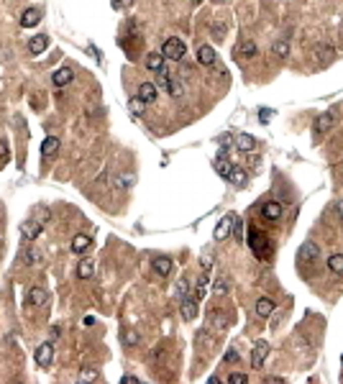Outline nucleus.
Wrapping results in <instances>:
<instances>
[{
	"mask_svg": "<svg viewBox=\"0 0 343 384\" xmlns=\"http://www.w3.org/2000/svg\"><path fill=\"white\" fill-rule=\"evenodd\" d=\"M162 57H164V59H169V62H179V59L184 57V41H179L177 36L167 38L164 46H162Z\"/></svg>",
	"mask_w": 343,
	"mask_h": 384,
	"instance_id": "nucleus-1",
	"label": "nucleus"
},
{
	"mask_svg": "<svg viewBox=\"0 0 343 384\" xmlns=\"http://www.w3.org/2000/svg\"><path fill=\"white\" fill-rule=\"evenodd\" d=\"M249 244H251V251H254L259 259H264V256H266V249L272 246L269 238H266L261 230H251V233H249Z\"/></svg>",
	"mask_w": 343,
	"mask_h": 384,
	"instance_id": "nucleus-2",
	"label": "nucleus"
},
{
	"mask_svg": "<svg viewBox=\"0 0 343 384\" xmlns=\"http://www.w3.org/2000/svg\"><path fill=\"white\" fill-rule=\"evenodd\" d=\"M266 356H269V343H266V341H256V343H254V351H251V364H254V369H261L264 361H266Z\"/></svg>",
	"mask_w": 343,
	"mask_h": 384,
	"instance_id": "nucleus-3",
	"label": "nucleus"
},
{
	"mask_svg": "<svg viewBox=\"0 0 343 384\" xmlns=\"http://www.w3.org/2000/svg\"><path fill=\"white\" fill-rule=\"evenodd\" d=\"M159 85H162V87H164V90H167L172 98H182V92H184V90H182V85H179V80H174V77H169L164 69L159 72Z\"/></svg>",
	"mask_w": 343,
	"mask_h": 384,
	"instance_id": "nucleus-4",
	"label": "nucleus"
},
{
	"mask_svg": "<svg viewBox=\"0 0 343 384\" xmlns=\"http://www.w3.org/2000/svg\"><path fill=\"white\" fill-rule=\"evenodd\" d=\"M318 256H320V246H315L313 241H308V244H302V246H300L297 261H300V264H313Z\"/></svg>",
	"mask_w": 343,
	"mask_h": 384,
	"instance_id": "nucleus-5",
	"label": "nucleus"
},
{
	"mask_svg": "<svg viewBox=\"0 0 343 384\" xmlns=\"http://www.w3.org/2000/svg\"><path fill=\"white\" fill-rule=\"evenodd\" d=\"M52 361H54V343L46 341V343H41L39 349H36V364H39V366H49Z\"/></svg>",
	"mask_w": 343,
	"mask_h": 384,
	"instance_id": "nucleus-6",
	"label": "nucleus"
},
{
	"mask_svg": "<svg viewBox=\"0 0 343 384\" xmlns=\"http://www.w3.org/2000/svg\"><path fill=\"white\" fill-rule=\"evenodd\" d=\"M26 302H28V305H33V307H41V305H46V302H49V292H46L44 287H33V290H28Z\"/></svg>",
	"mask_w": 343,
	"mask_h": 384,
	"instance_id": "nucleus-7",
	"label": "nucleus"
},
{
	"mask_svg": "<svg viewBox=\"0 0 343 384\" xmlns=\"http://www.w3.org/2000/svg\"><path fill=\"white\" fill-rule=\"evenodd\" d=\"M282 213H284V208H282V203H277V200H269V203L261 205V215H264L266 220H279Z\"/></svg>",
	"mask_w": 343,
	"mask_h": 384,
	"instance_id": "nucleus-8",
	"label": "nucleus"
},
{
	"mask_svg": "<svg viewBox=\"0 0 343 384\" xmlns=\"http://www.w3.org/2000/svg\"><path fill=\"white\" fill-rule=\"evenodd\" d=\"M72 80H74V72H72L69 67H59V69L52 74V82H54V87H67Z\"/></svg>",
	"mask_w": 343,
	"mask_h": 384,
	"instance_id": "nucleus-9",
	"label": "nucleus"
},
{
	"mask_svg": "<svg viewBox=\"0 0 343 384\" xmlns=\"http://www.w3.org/2000/svg\"><path fill=\"white\" fill-rule=\"evenodd\" d=\"M151 266H154V272L159 277H169L172 274V269H174V261L169 256H157L154 261H151Z\"/></svg>",
	"mask_w": 343,
	"mask_h": 384,
	"instance_id": "nucleus-10",
	"label": "nucleus"
},
{
	"mask_svg": "<svg viewBox=\"0 0 343 384\" xmlns=\"http://www.w3.org/2000/svg\"><path fill=\"white\" fill-rule=\"evenodd\" d=\"M335 118H338V113H335V110H325V113L320 115V118L315 121V133H325V131L335 123Z\"/></svg>",
	"mask_w": 343,
	"mask_h": 384,
	"instance_id": "nucleus-11",
	"label": "nucleus"
},
{
	"mask_svg": "<svg viewBox=\"0 0 343 384\" xmlns=\"http://www.w3.org/2000/svg\"><path fill=\"white\" fill-rule=\"evenodd\" d=\"M90 246H92V241H90V236H85V233H77V236L72 238V251H74V254H87Z\"/></svg>",
	"mask_w": 343,
	"mask_h": 384,
	"instance_id": "nucleus-12",
	"label": "nucleus"
},
{
	"mask_svg": "<svg viewBox=\"0 0 343 384\" xmlns=\"http://www.w3.org/2000/svg\"><path fill=\"white\" fill-rule=\"evenodd\" d=\"M39 21H41V11H39V8H28V11H23V16H21V26H23V28H33Z\"/></svg>",
	"mask_w": 343,
	"mask_h": 384,
	"instance_id": "nucleus-13",
	"label": "nucleus"
},
{
	"mask_svg": "<svg viewBox=\"0 0 343 384\" xmlns=\"http://www.w3.org/2000/svg\"><path fill=\"white\" fill-rule=\"evenodd\" d=\"M57 151H59V138L46 136L44 143H41V157H44V159H52V157H57Z\"/></svg>",
	"mask_w": 343,
	"mask_h": 384,
	"instance_id": "nucleus-14",
	"label": "nucleus"
},
{
	"mask_svg": "<svg viewBox=\"0 0 343 384\" xmlns=\"http://www.w3.org/2000/svg\"><path fill=\"white\" fill-rule=\"evenodd\" d=\"M46 46H49V38H46V36H33L31 41H28V52H31L33 57L44 54V52H46Z\"/></svg>",
	"mask_w": 343,
	"mask_h": 384,
	"instance_id": "nucleus-15",
	"label": "nucleus"
},
{
	"mask_svg": "<svg viewBox=\"0 0 343 384\" xmlns=\"http://www.w3.org/2000/svg\"><path fill=\"white\" fill-rule=\"evenodd\" d=\"M44 230V225L41 223H36V220H28V223H23L21 225V233H23V238H28V241H33L36 236H39Z\"/></svg>",
	"mask_w": 343,
	"mask_h": 384,
	"instance_id": "nucleus-16",
	"label": "nucleus"
},
{
	"mask_svg": "<svg viewBox=\"0 0 343 384\" xmlns=\"http://www.w3.org/2000/svg\"><path fill=\"white\" fill-rule=\"evenodd\" d=\"M138 98L143 103H154L157 100V85L154 82H141L138 85Z\"/></svg>",
	"mask_w": 343,
	"mask_h": 384,
	"instance_id": "nucleus-17",
	"label": "nucleus"
},
{
	"mask_svg": "<svg viewBox=\"0 0 343 384\" xmlns=\"http://www.w3.org/2000/svg\"><path fill=\"white\" fill-rule=\"evenodd\" d=\"M195 315H198V300L182 297V318H184V320H192Z\"/></svg>",
	"mask_w": 343,
	"mask_h": 384,
	"instance_id": "nucleus-18",
	"label": "nucleus"
},
{
	"mask_svg": "<svg viewBox=\"0 0 343 384\" xmlns=\"http://www.w3.org/2000/svg\"><path fill=\"white\" fill-rule=\"evenodd\" d=\"M198 62H200V64H205V67L215 64V62H218L215 49H213V46H200V49H198Z\"/></svg>",
	"mask_w": 343,
	"mask_h": 384,
	"instance_id": "nucleus-19",
	"label": "nucleus"
},
{
	"mask_svg": "<svg viewBox=\"0 0 343 384\" xmlns=\"http://www.w3.org/2000/svg\"><path fill=\"white\" fill-rule=\"evenodd\" d=\"M215 172L220 174V177H231V172H233V164L231 162H228V157H225V154H218V159H215Z\"/></svg>",
	"mask_w": 343,
	"mask_h": 384,
	"instance_id": "nucleus-20",
	"label": "nucleus"
},
{
	"mask_svg": "<svg viewBox=\"0 0 343 384\" xmlns=\"http://www.w3.org/2000/svg\"><path fill=\"white\" fill-rule=\"evenodd\" d=\"M274 307H277V305H274L269 297H261V300L256 302V315H259V318H269V315L274 313Z\"/></svg>",
	"mask_w": 343,
	"mask_h": 384,
	"instance_id": "nucleus-21",
	"label": "nucleus"
},
{
	"mask_svg": "<svg viewBox=\"0 0 343 384\" xmlns=\"http://www.w3.org/2000/svg\"><path fill=\"white\" fill-rule=\"evenodd\" d=\"M146 69L159 74V72L164 69V57H162V54H157V52H151V54L146 57Z\"/></svg>",
	"mask_w": 343,
	"mask_h": 384,
	"instance_id": "nucleus-22",
	"label": "nucleus"
},
{
	"mask_svg": "<svg viewBox=\"0 0 343 384\" xmlns=\"http://www.w3.org/2000/svg\"><path fill=\"white\" fill-rule=\"evenodd\" d=\"M92 274H95L92 259H82V261L77 264V277H80V279H92Z\"/></svg>",
	"mask_w": 343,
	"mask_h": 384,
	"instance_id": "nucleus-23",
	"label": "nucleus"
},
{
	"mask_svg": "<svg viewBox=\"0 0 343 384\" xmlns=\"http://www.w3.org/2000/svg\"><path fill=\"white\" fill-rule=\"evenodd\" d=\"M236 146H238L241 151H246V154H249V151H254V149L259 146V141H256L254 136H249V133H241V136L236 138Z\"/></svg>",
	"mask_w": 343,
	"mask_h": 384,
	"instance_id": "nucleus-24",
	"label": "nucleus"
},
{
	"mask_svg": "<svg viewBox=\"0 0 343 384\" xmlns=\"http://www.w3.org/2000/svg\"><path fill=\"white\" fill-rule=\"evenodd\" d=\"M256 52H259V49H256L254 41H243V44L236 49V57H238V59H251V57H256Z\"/></svg>",
	"mask_w": 343,
	"mask_h": 384,
	"instance_id": "nucleus-25",
	"label": "nucleus"
},
{
	"mask_svg": "<svg viewBox=\"0 0 343 384\" xmlns=\"http://www.w3.org/2000/svg\"><path fill=\"white\" fill-rule=\"evenodd\" d=\"M231 220L233 218H223L220 223H218V228H215V241H223V238H228V233H231Z\"/></svg>",
	"mask_w": 343,
	"mask_h": 384,
	"instance_id": "nucleus-26",
	"label": "nucleus"
},
{
	"mask_svg": "<svg viewBox=\"0 0 343 384\" xmlns=\"http://www.w3.org/2000/svg\"><path fill=\"white\" fill-rule=\"evenodd\" d=\"M121 343L131 349V346H136V343H138V333H136L133 328H123V330H121Z\"/></svg>",
	"mask_w": 343,
	"mask_h": 384,
	"instance_id": "nucleus-27",
	"label": "nucleus"
},
{
	"mask_svg": "<svg viewBox=\"0 0 343 384\" xmlns=\"http://www.w3.org/2000/svg\"><path fill=\"white\" fill-rule=\"evenodd\" d=\"M328 269H330L333 274H343V254L328 256Z\"/></svg>",
	"mask_w": 343,
	"mask_h": 384,
	"instance_id": "nucleus-28",
	"label": "nucleus"
},
{
	"mask_svg": "<svg viewBox=\"0 0 343 384\" xmlns=\"http://www.w3.org/2000/svg\"><path fill=\"white\" fill-rule=\"evenodd\" d=\"M228 179H231L236 187H243V184L249 182V174H246L241 167H233V172H231V177H228Z\"/></svg>",
	"mask_w": 343,
	"mask_h": 384,
	"instance_id": "nucleus-29",
	"label": "nucleus"
},
{
	"mask_svg": "<svg viewBox=\"0 0 343 384\" xmlns=\"http://www.w3.org/2000/svg\"><path fill=\"white\" fill-rule=\"evenodd\" d=\"M272 54H274L277 59H287V57H289V41H274Z\"/></svg>",
	"mask_w": 343,
	"mask_h": 384,
	"instance_id": "nucleus-30",
	"label": "nucleus"
},
{
	"mask_svg": "<svg viewBox=\"0 0 343 384\" xmlns=\"http://www.w3.org/2000/svg\"><path fill=\"white\" fill-rule=\"evenodd\" d=\"M128 108H131V113H133V115H143V110H146V103H143V100L136 95V98H131Z\"/></svg>",
	"mask_w": 343,
	"mask_h": 384,
	"instance_id": "nucleus-31",
	"label": "nucleus"
},
{
	"mask_svg": "<svg viewBox=\"0 0 343 384\" xmlns=\"http://www.w3.org/2000/svg\"><path fill=\"white\" fill-rule=\"evenodd\" d=\"M133 182H136L133 174H121V177L116 179V187H118V189H126V187H131Z\"/></svg>",
	"mask_w": 343,
	"mask_h": 384,
	"instance_id": "nucleus-32",
	"label": "nucleus"
},
{
	"mask_svg": "<svg viewBox=\"0 0 343 384\" xmlns=\"http://www.w3.org/2000/svg\"><path fill=\"white\" fill-rule=\"evenodd\" d=\"M8 159H11V151H8V143L0 138V164H8Z\"/></svg>",
	"mask_w": 343,
	"mask_h": 384,
	"instance_id": "nucleus-33",
	"label": "nucleus"
},
{
	"mask_svg": "<svg viewBox=\"0 0 343 384\" xmlns=\"http://www.w3.org/2000/svg\"><path fill=\"white\" fill-rule=\"evenodd\" d=\"M238 359H241V356H238V351H236V349H228V351H225V356H223V361H225V364H238Z\"/></svg>",
	"mask_w": 343,
	"mask_h": 384,
	"instance_id": "nucleus-34",
	"label": "nucleus"
},
{
	"mask_svg": "<svg viewBox=\"0 0 343 384\" xmlns=\"http://www.w3.org/2000/svg\"><path fill=\"white\" fill-rule=\"evenodd\" d=\"M249 381V376L246 374H238V371H233L231 376H228V384H246Z\"/></svg>",
	"mask_w": 343,
	"mask_h": 384,
	"instance_id": "nucleus-35",
	"label": "nucleus"
},
{
	"mask_svg": "<svg viewBox=\"0 0 343 384\" xmlns=\"http://www.w3.org/2000/svg\"><path fill=\"white\" fill-rule=\"evenodd\" d=\"M131 3H133V0H113V8H116V11H126Z\"/></svg>",
	"mask_w": 343,
	"mask_h": 384,
	"instance_id": "nucleus-36",
	"label": "nucleus"
},
{
	"mask_svg": "<svg viewBox=\"0 0 343 384\" xmlns=\"http://www.w3.org/2000/svg\"><path fill=\"white\" fill-rule=\"evenodd\" d=\"M213 290H215V292H218V295H225V292H228V282H225V279H218V282H215V287H213Z\"/></svg>",
	"mask_w": 343,
	"mask_h": 384,
	"instance_id": "nucleus-37",
	"label": "nucleus"
},
{
	"mask_svg": "<svg viewBox=\"0 0 343 384\" xmlns=\"http://www.w3.org/2000/svg\"><path fill=\"white\" fill-rule=\"evenodd\" d=\"M23 259H26V261H28V264H36V261H39V254H36V251H33V249H28V251H26V254H23Z\"/></svg>",
	"mask_w": 343,
	"mask_h": 384,
	"instance_id": "nucleus-38",
	"label": "nucleus"
},
{
	"mask_svg": "<svg viewBox=\"0 0 343 384\" xmlns=\"http://www.w3.org/2000/svg\"><path fill=\"white\" fill-rule=\"evenodd\" d=\"M121 381H123V384H138L141 379H138L136 374H123V376H121Z\"/></svg>",
	"mask_w": 343,
	"mask_h": 384,
	"instance_id": "nucleus-39",
	"label": "nucleus"
},
{
	"mask_svg": "<svg viewBox=\"0 0 343 384\" xmlns=\"http://www.w3.org/2000/svg\"><path fill=\"white\" fill-rule=\"evenodd\" d=\"M95 379H97L95 371H82V374H80V381H95Z\"/></svg>",
	"mask_w": 343,
	"mask_h": 384,
	"instance_id": "nucleus-40",
	"label": "nucleus"
},
{
	"mask_svg": "<svg viewBox=\"0 0 343 384\" xmlns=\"http://www.w3.org/2000/svg\"><path fill=\"white\" fill-rule=\"evenodd\" d=\"M203 266H205V269H210V254H205V256H203Z\"/></svg>",
	"mask_w": 343,
	"mask_h": 384,
	"instance_id": "nucleus-41",
	"label": "nucleus"
},
{
	"mask_svg": "<svg viewBox=\"0 0 343 384\" xmlns=\"http://www.w3.org/2000/svg\"><path fill=\"white\" fill-rule=\"evenodd\" d=\"M82 323H85V325H95V318H92V315H85V320H82Z\"/></svg>",
	"mask_w": 343,
	"mask_h": 384,
	"instance_id": "nucleus-42",
	"label": "nucleus"
},
{
	"mask_svg": "<svg viewBox=\"0 0 343 384\" xmlns=\"http://www.w3.org/2000/svg\"><path fill=\"white\" fill-rule=\"evenodd\" d=\"M335 210H338V213L343 215V200H338V205H335Z\"/></svg>",
	"mask_w": 343,
	"mask_h": 384,
	"instance_id": "nucleus-43",
	"label": "nucleus"
},
{
	"mask_svg": "<svg viewBox=\"0 0 343 384\" xmlns=\"http://www.w3.org/2000/svg\"><path fill=\"white\" fill-rule=\"evenodd\" d=\"M215 3H228V0H215Z\"/></svg>",
	"mask_w": 343,
	"mask_h": 384,
	"instance_id": "nucleus-44",
	"label": "nucleus"
},
{
	"mask_svg": "<svg viewBox=\"0 0 343 384\" xmlns=\"http://www.w3.org/2000/svg\"><path fill=\"white\" fill-rule=\"evenodd\" d=\"M340 223H343V220H340Z\"/></svg>",
	"mask_w": 343,
	"mask_h": 384,
	"instance_id": "nucleus-45",
	"label": "nucleus"
},
{
	"mask_svg": "<svg viewBox=\"0 0 343 384\" xmlns=\"http://www.w3.org/2000/svg\"><path fill=\"white\" fill-rule=\"evenodd\" d=\"M340 361H343V359H340Z\"/></svg>",
	"mask_w": 343,
	"mask_h": 384,
	"instance_id": "nucleus-46",
	"label": "nucleus"
}]
</instances>
